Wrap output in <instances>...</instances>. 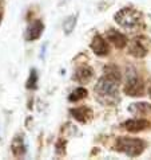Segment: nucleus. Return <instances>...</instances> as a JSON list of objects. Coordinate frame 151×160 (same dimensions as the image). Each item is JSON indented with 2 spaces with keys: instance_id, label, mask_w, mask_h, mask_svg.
I'll return each mask as SVG.
<instances>
[{
  "instance_id": "obj_1",
  "label": "nucleus",
  "mask_w": 151,
  "mask_h": 160,
  "mask_svg": "<svg viewBox=\"0 0 151 160\" xmlns=\"http://www.w3.org/2000/svg\"><path fill=\"white\" fill-rule=\"evenodd\" d=\"M94 92H95V98L102 105L112 106L119 102V82L106 77V75L98 79Z\"/></svg>"
},
{
  "instance_id": "obj_2",
  "label": "nucleus",
  "mask_w": 151,
  "mask_h": 160,
  "mask_svg": "<svg viewBox=\"0 0 151 160\" xmlns=\"http://www.w3.org/2000/svg\"><path fill=\"white\" fill-rule=\"evenodd\" d=\"M114 20L122 28L136 31L143 27V15L132 7H124L114 15Z\"/></svg>"
},
{
  "instance_id": "obj_3",
  "label": "nucleus",
  "mask_w": 151,
  "mask_h": 160,
  "mask_svg": "<svg viewBox=\"0 0 151 160\" xmlns=\"http://www.w3.org/2000/svg\"><path fill=\"white\" fill-rule=\"evenodd\" d=\"M146 143L142 139L136 137H126L119 136L114 143V149L117 152L124 153L128 158H138L144 152Z\"/></svg>"
},
{
  "instance_id": "obj_4",
  "label": "nucleus",
  "mask_w": 151,
  "mask_h": 160,
  "mask_svg": "<svg viewBox=\"0 0 151 160\" xmlns=\"http://www.w3.org/2000/svg\"><path fill=\"white\" fill-rule=\"evenodd\" d=\"M124 94L130 97H140L144 94V83L138 77V74L134 69H127V78L123 88Z\"/></svg>"
},
{
  "instance_id": "obj_5",
  "label": "nucleus",
  "mask_w": 151,
  "mask_h": 160,
  "mask_svg": "<svg viewBox=\"0 0 151 160\" xmlns=\"http://www.w3.org/2000/svg\"><path fill=\"white\" fill-rule=\"evenodd\" d=\"M151 44H150V39L146 37H138L134 38L128 44V54L132 55L134 58H144L146 55L150 52Z\"/></svg>"
},
{
  "instance_id": "obj_6",
  "label": "nucleus",
  "mask_w": 151,
  "mask_h": 160,
  "mask_svg": "<svg viewBox=\"0 0 151 160\" xmlns=\"http://www.w3.org/2000/svg\"><path fill=\"white\" fill-rule=\"evenodd\" d=\"M121 127L130 133H138V132H143L146 129H149V128H151V122L146 118H132V120L124 121Z\"/></svg>"
},
{
  "instance_id": "obj_7",
  "label": "nucleus",
  "mask_w": 151,
  "mask_h": 160,
  "mask_svg": "<svg viewBox=\"0 0 151 160\" xmlns=\"http://www.w3.org/2000/svg\"><path fill=\"white\" fill-rule=\"evenodd\" d=\"M90 47H91V50L94 51V54L98 57H107L110 54V46H108L107 41L99 34H96L95 37L92 38Z\"/></svg>"
},
{
  "instance_id": "obj_8",
  "label": "nucleus",
  "mask_w": 151,
  "mask_h": 160,
  "mask_svg": "<svg viewBox=\"0 0 151 160\" xmlns=\"http://www.w3.org/2000/svg\"><path fill=\"white\" fill-rule=\"evenodd\" d=\"M11 151H12V155L17 159L23 158L25 155V152H27V144H25L24 133L19 132L14 136V139L11 141Z\"/></svg>"
},
{
  "instance_id": "obj_9",
  "label": "nucleus",
  "mask_w": 151,
  "mask_h": 160,
  "mask_svg": "<svg viewBox=\"0 0 151 160\" xmlns=\"http://www.w3.org/2000/svg\"><path fill=\"white\" fill-rule=\"evenodd\" d=\"M71 117L75 118L76 121L82 124H87L94 118V112L88 106H78V108H71L70 109Z\"/></svg>"
},
{
  "instance_id": "obj_10",
  "label": "nucleus",
  "mask_w": 151,
  "mask_h": 160,
  "mask_svg": "<svg viewBox=\"0 0 151 160\" xmlns=\"http://www.w3.org/2000/svg\"><path fill=\"white\" fill-rule=\"evenodd\" d=\"M43 31H44V23L42 20H34L32 23H31L27 30H25V34H24V38H25V41L27 42H34V41H36V39H39L42 37V34H43Z\"/></svg>"
},
{
  "instance_id": "obj_11",
  "label": "nucleus",
  "mask_w": 151,
  "mask_h": 160,
  "mask_svg": "<svg viewBox=\"0 0 151 160\" xmlns=\"http://www.w3.org/2000/svg\"><path fill=\"white\" fill-rule=\"evenodd\" d=\"M92 77H94V69H92L91 66L84 65L75 70L72 79L79 83H88L92 79Z\"/></svg>"
},
{
  "instance_id": "obj_12",
  "label": "nucleus",
  "mask_w": 151,
  "mask_h": 160,
  "mask_svg": "<svg viewBox=\"0 0 151 160\" xmlns=\"http://www.w3.org/2000/svg\"><path fill=\"white\" fill-rule=\"evenodd\" d=\"M107 41L110 43H112L115 47L119 48V50L124 48L127 46V43H128L126 35L122 34V32H119L118 30H114V28L107 30Z\"/></svg>"
},
{
  "instance_id": "obj_13",
  "label": "nucleus",
  "mask_w": 151,
  "mask_h": 160,
  "mask_svg": "<svg viewBox=\"0 0 151 160\" xmlns=\"http://www.w3.org/2000/svg\"><path fill=\"white\" fill-rule=\"evenodd\" d=\"M127 110L136 117H139V116L142 117V116H146V114L151 113V105L149 102H132L127 108Z\"/></svg>"
},
{
  "instance_id": "obj_14",
  "label": "nucleus",
  "mask_w": 151,
  "mask_h": 160,
  "mask_svg": "<svg viewBox=\"0 0 151 160\" xmlns=\"http://www.w3.org/2000/svg\"><path fill=\"white\" fill-rule=\"evenodd\" d=\"M103 73H104L103 75H106V77H108L111 79H114V81H117V82H121V79H122V74H121L119 69L115 65L104 66V68H103Z\"/></svg>"
},
{
  "instance_id": "obj_15",
  "label": "nucleus",
  "mask_w": 151,
  "mask_h": 160,
  "mask_svg": "<svg viewBox=\"0 0 151 160\" xmlns=\"http://www.w3.org/2000/svg\"><path fill=\"white\" fill-rule=\"evenodd\" d=\"M76 23H78V14L70 15L67 19L64 20V23H63V31H64V34L66 35H70L75 30V27H76Z\"/></svg>"
},
{
  "instance_id": "obj_16",
  "label": "nucleus",
  "mask_w": 151,
  "mask_h": 160,
  "mask_svg": "<svg viewBox=\"0 0 151 160\" xmlns=\"http://www.w3.org/2000/svg\"><path fill=\"white\" fill-rule=\"evenodd\" d=\"M88 94V92H87V89L86 88H76L74 92H71V94L68 96V101L70 102H78V101H80L83 98H86Z\"/></svg>"
},
{
  "instance_id": "obj_17",
  "label": "nucleus",
  "mask_w": 151,
  "mask_h": 160,
  "mask_svg": "<svg viewBox=\"0 0 151 160\" xmlns=\"http://www.w3.org/2000/svg\"><path fill=\"white\" fill-rule=\"evenodd\" d=\"M38 72L36 69H31V73H30V77L25 82V88L28 90H32V89H36L38 88Z\"/></svg>"
},
{
  "instance_id": "obj_18",
  "label": "nucleus",
  "mask_w": 151,
  "mask_h": 160,
  "mask_svg": "<svg viewBox=\"0 0 151 160\" xmlns=\"http://www.w3.org/2000/svg\"><path fill=\"white\" fill-rule=\"evenodd\" d=\"M66 140L64 139H59L56 141V144H55V152L57 156H64L66 155Z\"/></svg>"
},
{
  "instance_id": "obj_19",
  "label": "nucleus",
  "mask_w": 151,
  "mask_h": 160,
  "mask_svg": "<svg viewBox=\"0 0 151 160\" xmlns=\"http://www.w3.org/2000/svg\"><path fill=\"white\" fill-rule=\"evenodd\" d=\"M47 46H48V43H44V46L42 47V52H40V59H46V51H47Z\"/></svg>"
},
{
  "instance_id": "obj_20",
  "label": "nucleus",
  "mask_w": 151,
  "mask_h": 160,
  "mask_svg": "<svg viewBox=\"0 0 151 160\" xmlns=\"http://www.w3.org/2000/svg\"><path fill=\"white\" fill-rule=\"evenodd\" d=\"M70 2V0H62V2H60V6H62V4H66V3H68Z\"/></svg>"
},
{
  "instance_id": "obj_21",
  "label": "nucleus",
  "mask_w": 151,
  "mask_h": 160,
  "mask_svg": "<svg viewBox=\"0 0 151 160\" xmlns=\"http://www.w3.org/2000/svg\"><path fill=\"white\" fill-rule=\"evenodd\" d=\"M149 96H150V98H151V85L149 86Z\"/></svg>"
},
{
  "instance_id": "obj_22",
  "label": "nucleus",
  "mask_w": 151,
  "mask_h": 160,
  "mask_svg": "<svg viewBox=\"0 0 151 160\" xmlns=\"http://www.w3.org/2000/svg\"><path fill=\"white\" fill-rule=\"evenodd\" d=\"M0 23H2V12H0Z\"/></svg>"
}]
</instances>
